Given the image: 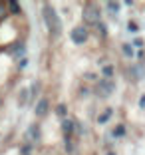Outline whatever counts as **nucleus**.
<instances>
[{"label": "nucleus", "mask_w": 145, "mask_h": 155, "mask_svg": "<svg viewBox=\"0 0 145 155\" xmlns=\"http://www.w3.org/2000/svg\"><path fill=\"white\" fill-rule=\"evenodd\" d=\"M42 14H44V22L48 26V30H50V34L52 36H60L62 34V20H60L58 12L50 4H44V12Z\"/></svg>", "instance_id": "nucleus-1"}, {"label": "nucleus", "mask_w": 145, "mask_h": 155, "mask_svg": "<svg viewBox=\"0 0 145 155\" xmlns=\"http://www.w3.org/2000/svg\"><path fill=\"white\" fill-rule=\"evenodd\" d=\"M82 16H84V22H87V24H97L100 22V8L95 4H86L84 6V12H82Z\"/></svg>", "instance_id": "nucleus-2"}, {"label": "nucleus", "mask_w": 145, "mask_h": 155, "mask_svg": "<svg viewBox=\"0 0 145 155\" xmlns=\"http://www.w3.org/2000/svg\"><path fill=\"white\" fill-rule=\"evenodd\" d=\"M95 90H97V96L100 97H109L115 91V82L114 80H100Z\"/></svg>", "instance_id": "nucleus-3"}, {"label": "nucleus", "mask_w": 145, "mask_h": 155, "mask_svg": "<svg viewBox=\"0 0 145 155\" xmlns=\"http://www.w3.org/2000/svg\"><path fill=\"white\" fill-rule=\"evenodd\" d=\"M70 36H72V42L74 44H84V42L87 40V30L84 26H77V28H74L72 30V34H70Z\"/></svg>", "instance_id": "nucleus-4"}, {"label": "nucleus", "mask_w": 145, "mask_h": 155, "mask_svg": "<svg viewBox=\"0 0 145 155\" xmlns=\"http://www.w3.org/2000/svg\"><path fill=\"white\" fill-rule=\"evenodd\" d=\"M48 110H50V101L46 100V97H42L36 104V107H34V114H36L38 117H44V115L48 114Z\"/></svg>", "instance_id": "nucleus-5"}, {"label": "nucleus", "mask_w": 145, "mask_h": 155, "mask_svg": "<svg viewBox=\"0 0 145 155\" xmlns=\"http://www.w3.org/2000/svg\"><path fill=\"white\" fill-rule=\"evenodd\" d=\"M28 139H30V141H34V143H38L42 139L40 125H38V123H34V125H30V127H28Z\"/></svg>", "instance_id": "nucleus-6"}, {"label": "nucleus", "mask_w": 145, "mask_h": 155, "mask_svg": "<svg viewBox=\"0 0 145 155\" xmlns=\"http://www.w3.org/2000/svg\"><path fill=\"white\" fill-rule=\"evenodd\" d=\"M129 76H131L133 80H143L145 78V66H141V64L131 66V68H129Z\"/></svg>", "instance_id": "nucleus-7"}, {"label": "nucleus", "mask_w": 145, "mask_h": 155, "mask_svg": "<svg viewBox=\"0 0 145 155\" xmlns=\"http://www.w3.org/2000/svg\"><path fill=\"white\" fill-rule=\"evenodd\" d=\"M74 127H76V121H74V119H68V117H64V119H62V131L66 133V137L72 135Z\"/></svg>", "instance_id": "nucleus-8"}, {"label": "nucleus", "mask_w": 145, "mask_h": 155, "mask_svg": "<svg viewBox=\"0 0 145 155\" xmlns=\"http://www.w3.org/2000/svg\"><path fill=\"white\" fill-rule=\"evenodd\" d=\"M105 6H107V10H109V14H111V16H117V14H119V6H121V4H119V2H111V0H109Z\"/></svg>", "instance_id": "nucleus-9"}, {"label": "nucleus", "mask_w": 145, "mask_h": 155, "mask_svg": "<svg viewBox=\"0 0 145 155\" xmlns=\"http://www.w3.org/2000/svg\"><path fill=\"white\" fill-rule=\"evenodd\" d=\"M121 50H123V54H125L127 58H133V56H135V50H133V46H131V44H123V46H121Z\"/></svg>", "instance_id": "nucleus-10"}, {"label": "nucleus", "mask_w": 145, "mask_h": 155, "mask_svg": "<svg viewBox=\"0 0 145 155\" xmlns=\"http://www.w3.org/2000/svg\"><path fill=\"white\" fill-rule=\"evenodd\" d=\"M28 94H30L28 90H20V94H18V105H26V101H28Z\"/></svg>", "instance_id": "nucleus-11"}, {"label": "nucleus", "mask_w": 145, "mask_h": 155, "mask_svg": "<svg viewBox=\"0 0 145 155\" xmlns=\"http://www.w3.org/2000/svg\"><path fill=\"white\" fill-rule=\"evenodd\" d=\"M111 115H114V110H105L104 114H101L100 117H97V123H105L109 117H111Z\"/></svg>", "instance_id": "nucleus-12"}, {"label": "nucleus", "mask_w": 145, "mask_h": 155, "mask_svg": "<svg viewBox=\"0 0 145 155\" xmlns=\"http://www.w3.org/2000/svg\"><path fill=\"white\" fill-rule=\"evenodd\" d=\"M101 74H104V80H111V76H114V66H104Z\"/></svg>", "instance_id": "nucleus-13"}, {"label": "nucleus", "mask_w": 145, "mask_h": 155, "mask_svg": "<svg viewBox=\"0 0 145 155\" xmlns=\"http://www.w3.org/2000/svg\"><path fill=\"white\" fill-rule=\"evenodd\" d=\"M8 8H10V12H12V14H20V4H18V2H14V0H10V2H8Z\"/></svg>", "instance_id": "nucleus-14"}, {"label": "nucleus", "mask_w": 145, "mask_h": 155, "mask_svg": "<svg viewBox=\"0 0 145 155\" xmlns=\"http://www.w3.org/2000/svg\"><path fill=\"white\" fill-rule=\"evenodd\" d=\"M123 133H125V127H123V125H117V127L114 129V133H111V135H114V137H121Z\"/></svg>", "instance_id": "nucleus-15"}, {"label": "nucleus", "mask_w": 145, "mask_h": 155, "mask_svg": "<svg viewBox=\"0 0 145 155\" xmlns=\"http://www.w3.org/2000/svg\"><path fill=\"white\" fill-rule=\"evenodd\" d=\"M137 30H139V26H137L135 22L129 20V22H127V32H137Z\"/></svg>", "instance_id": "nucleus-16"}, {"label": "nucleus", "mask_w": 145, "mask_h": 155, "mask_svg": "<svg viewBox=\"0 0 145 155\" xmlns=\"http://www.w3.org/2000/svg\"><path fill=\"white\" fill-rule=\"evenodd\" d=\"M95 26H97V32H101V36H105V34H107V30H105V24H104V22H97Z\"/></svg>", "instance_id": "nucleus-17"}, {"label": "nucleus", "mask_w": 145, "mask_h": 155, "mask_svg": "<svg viewBox=\"0 0 145 155\" xmlns=\"http://www.w3.org/2000/svg\"><path fill=\"white\" fill-rule=\"evenodd\" d=\"M10 52H14V54H24V44H18V46H14Z\"/></svg>", "instance_id": "nucleus-18"}, {"label": "nucleus", "mask_w": 145, "mask_h": 155, "mask_svg": "<svg viewBox=\"0 0 145 155\" xmlns=\"http://www.w3.org/2000/svg\"><path fill=\"white\" fill-rule=\"evenodd\" d=\"M66 149H68L70 153L74 151V145H72V137H66Z\"/></svg>", "instance_id": "nucleus-19"}, {"label": "nucleus", "mask_w": 145, "mask_h": 155, "mask_svg": "<svg viewBox=\"0 0 145 155\" xmlns=\"http://www.w3.org/2000/svg\"><path fill=\"white\" fill-rule=\"evenodd\" d=\"M58 115H62V117L66 115V104H60L58 105Z\"/></svg>", "instance_id": "nucleus-20"}, {"label": "nucleus", "mask_w": 145, "mask_h": 155, "mask_svg": "<svg viewBox=\"0 0 145 155\" xmlns=\"http://www.w3.org/2000/svg\"><path fill=\"white\" fill-rule=\"evenodd\" d=\"M133 46H137V48H141V46H143V40H141V38H135V40H133Z\"/></svg>", "instance_id": "nucleus-21"}, {"label": "nucleus", "mask_w": 145, "mask_h": 155, "mask_svg": "<svg viewBox=\"0 0 145 155\" xmlns=\"http://www.w3.org/2000/svg\"><path fill=\"white\" fill-rule=\"evenodd\" d=\"M139 107H141V110H145V96L139 97Z\"/></svg>", "instance_id": "nucleus-22"}, {"label": "nucleus", "mask_w": 145, "mask_h": 155, "mask_svg": "<svg viewBox=\"0 0 145 155\" xmlns=\"http://www.w3.org/2000/svg\"><path fill=\"white\" fill-rule=\"evenodd\" d=\"M26 64H28V60H26V58H20V62H18V66H20V68H24Z\"/></svg>", "instance_id": "nucleus-23"}, {"label": "nucleus", "mask_w": 145, "mask_h": 155, "mask_svg": "<svg viewBox=\"0 0 145 155\" xmlns=\"http://www.w3.org/2000/svg\"><path fill=\"white\" fill-rule=\"evenodd\" d=\"M4 14V4H0V16Z\"/></svg>", "instance_id": "nucleus-24"}, {"label": "nucleus", "mask_w": 145, "mask_h": 155, "mask_svg": "<svg viewBox=\"0 0 145 155\" xmlns=\"http://www.w3.org/2000/svg\"><path fill=\"white\" fill-rule=\"evenodd\" d=\"M107 155H115V153H107Z\"/></svg>", "instance_id": "nucleus-25"}]
</instances>
